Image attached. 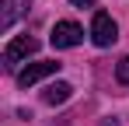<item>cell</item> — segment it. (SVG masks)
<instances>
[{
	"instance_id": "cell-1",
	"label": "cell",
	"mask_w": 129,
	"mask_h": 126,
	"mask_svg": "<svg viewBox=\"0 0 129 126\" xmlns=\"http://www.w3.org/2000/svg\"><path fill=\"white\" fill-rule=\"evenodd\" d=\"M49 42H52L56 49H73V46L84 42V28H80L77 21H56L52 32H49Z\"/></svg>"
},
{
	"instance_id": "cell-2",
	"label": "cell",
	"mask_w": 129,
	"mask_h": 126,
	"mask_svg": "<svg viewBox=\"0 0 129 126\" xmlns=\"http://www.w3.org/2000/svg\"><path fill=\"white\" fill-rule=\"evenodd\" d=\"M35 49H39V42L31 39V35H18V39H11L7 46H4V67L14 70V67H18L21 60H28Z\"/></svg>"
},
{
	"instance_id": "cell-3",
	"label": "cell",
	"mask_w": 129,
	"mask_h": 126,
	"mask_svg": "<svg viewBox=\"0 0 129 126\" xmlns=\"http://www.w3.org/2000/svg\"><path fill=\"white\" fill-rule=\"evenodd\" d=\"M91 39H94V46H101V49L119 39V25L112 21V14H105V11L94 14V21H91Z\"/></svg>"
},
{
	"instance_id": "cell-4",
	"label": "cell",
	"mask_w": 129,
	"mask_h": 126,
	"mask_svg": "<svg viewBox=\"0 0 129 126\" xmlns=\"http://www.w3.org/2000/svg\"><path fill=\"white\" fill-rule=\"evenodd\" d=\"M56 70H59V63H52V60L28 63L21 74H18V88H31V84H39V81H45V77H52Z\"/></svg>"
},
{
	"instance_id": "cell-5",
	"label": "cell",
	"mask_w": 129,
	"mask_h": 126,
	"mask_svg": "<svg viewBox=\"0 0 129 126\" xmlns=\"http://www.w3.org/2000/svg\"><path fill=\"white\" fill-rule=\"evenodd\" d=\"M31 0H0V28H11L18 18L28 14Z\"/></svg>"
},
{
	"instance_id": "cell-6",
	"label": "cell",
	"mask_w": 129,
	"mask_h": 126,
	"mask_svg": "<svg viewBox=\"0 0 129 126\" xmlns=\"http://www.w3.org/2000/svg\"><path fill=\"white\" fill-rule=\"evenodd\" d=\"M70 95H73V88H70L66 81H56V84H49V88L42 91V98H45L49 105H63Z\"/></svg>"
},
{
	"instance_id": "cell-7",
	"label": "cell",
	"mask_w": 129,
	"mask_h": 126,
	"mask_svg": "<svg viewBox=\"0 0 129 126\" xmlns=\"http://www.w3.org/2000/svg\"><path fill=\"white\" fill-rule=\"evenodd\" d=\"M115 77H119V84H129V56H122V60H119V67H115Z\"/></svg>"
},
{
	"instance_id": "cell-8",
	"label": "cell",
	"mask_w": 129,
	"mask_h": 126,
	"mask_svg": "<svg viewBox=\"0 0 129 126\" xmlns=\"http://www.w3.org/2000/svg\"><path fill=\"white\" fill-rule=\"evenodd\" d=\"M70 4H73V7H91L94 0H70Z\"/></svg>"
}]
</instances>
